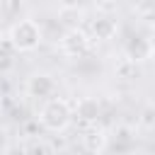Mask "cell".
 Segmentation results:
<instances>
[{
	"mask_svg": "<svg viewBox=\"0 0 155 155\" xmlns=\"http://www.w3.org/2000/svg\"><path fill=\"white\" fill-rule=\"evenodd\" d=\"M75 111L70 109V104L63 99V97H53L48 102L41 104L39 109V124L46 128V131H53V133H61L70 126Z\"/></svg>",
	"mask_w": 155,
	"mask_h": 155,
	"instance_id": "6da1fadb",
	"label": "cell"
},
{
	"mask_svg": "<svg viewBox=\"0 0 155 155\" xmlns=\"http://www.w3.org/2000/svg\"><path fill=\"white\" fill-rule=\"evenodd\" d=\"M7 39H10V44H12V48H15V51L27 53V51L39 48V44H41V39H44V31H41L39 22H34V19L24 17V19H17V22L10 27Z\"/></svg>",
	"mask_w": 155,
	"mask_h": 155,
	"instance_id": "7a4b0ae2",
	"label": "cell"
},
{
	"mask_svg": "<svg viewBox=\"0 0 155 155\" xmlns=\"http://www.w3.org/2000/svg\"><path fill=\"white\" fill-rule=\"evenodd\" d=\"M58 48H61V53L68 56V58H82V56L90 51V36H87V31H82V29H78V27H70V29L61 36Z\"/></svg>",
	"mask_w": 155,
	"mask_h": 155,
	"instance_id": "3957f363",
	"label": "cell"
},
{
	"mask_svg": "<svg viewBox=\"0 0 155 155\" xmlns=\"http://www.w3.org/2000/svg\"><path fill=\"white\" fill-rule=\"evenodd\" d=\"M27 92L31 97H39V99H53V92H56V80L48 75V73H34L29 80H27Z\"/></svg>",
	"mask_w": 155,
	"mask_h": 155,
	"instance_id": "277c9868",
	"label": "cell"
},
{
	"mask_svg": "<svg viewBox=\"0 0 155 155\" xmlns=\"http://www.w3.org/2000/svg\"><path fill=\"white\" fill-rule=\"evenodd\" d=\"M90 31H92L94 39L109 41V39H114V34L119 31V22H116V17H111V15H97V17L92 19V24H90Z\"/></svg>",
	"mask_w": 155,
	"mask_h": 155,
	"instance_id": "5b68a950",
	"label": "cell"
},
{
	"mask_svg": "<svg viewBox=\"0 0 155 155\" xmlns=\"http://www.w3.org/2000/svg\"><path fill=\"white\" fill-rule=\"evenodd\" d=\"M153 46L155 44L148 41L145 36H133V39L126 41V58L133 61V63H140V61L153 56Z\"/></svg>",
	"mask_w": 155,
	"mask_h": 155,
	"instance_id": "8992f818",
	"label": "cell"
},
{
	"mask_svg": "<svg viewBox=\"0 0 155 155\" xmlns=\"http://www.w3.org/2000/svg\"><path fill=\"white\" fill-rule=\"evenodd\" d=\"M99 114H102V107H99V102H97L94 97H82V99L78 102V107H75V116H78L80 121H85V124L97 121Z\"/></svg>",
	"mask_w": 155,
	"mask_h": 155,
	"instance_id": "52a82bcc",
	"label": "cell"
},
{
	"mask_svg": "<svg viewBox=\"0 0 155 155\" xmlns=\"http://www.w3.org/2000/svg\"><path fill=\"white\" fill-rule=\"evenodd\" d=\"M136 63L133 61H128V58H124L119 65H116V75H121V78H126V80H131V78H136Z\"/></svg>",
	"mask_w": 155,
	"mask_h": 155,
	"instance_id": "ba28073f",
	"label": "cell"
},
{
	"mask_svg": "<svg viewBox=\"0 0 155 155\" xmlns=\"http://www.w3.org/2000/svg\"><path fill=\"white\" fill-rule=\"evenodd\" d=\"M136 12H138V15L143 17V19H148V22H155V0L136 5Z\"/></svg>",
	"mask_w": 155,
	"mask_h": 155,
	"instance_id": "9c48e42d",
	"label": "cell"
},
{
	"mask_svg": "<svg viewBox=\"0 0 155 155\" xmlns=\"http://www.w3.org/2000/svg\"><path fill=\"white\" fill-rule=\"evenodd\" d=\"M85 140L90 143V150H99V148L104 145V138H102V133H87V136H85Z\"/></svg>",
	"mask_w": 155,
	"mask_h": 155,
	"instance_id": "30bf717a",
	"label": "cell"
},
{
	"mask_svg": "<svg viewBox=\"0 0 155 155\" xmlns=\"http://www.w3.org/2000/svg\"><path fill=\"white\" fill-rule=\"evenodd\" d=\"M24 155H51V153H48V148H46L44 143H34L31 148L24 150Z\"/></svg>",
	"mask_w": 155,
	"mask_h": 155,
	"instance_id": "8fae6325",
	"label": "cell"
},
{
	"mask_svg": "<svg viewBox=\"0 0 155 155\" xmlns=\"http://www.w3.org/2000/svg\"><path fill=\"white\" fill-rule=\"evenodd\" d=\"M150 58H153V61H155V46H153V56H150Z\"/></svg>",
	"mask_w": 155,
	"mask_h": 155,
	"instance_id": "7c38bea8",
	"label": "cell"
},
{
	"mask_svg": "<svg viewBox=\"0 0 155 155\" xmlns=\"http://www.w3.org/2000/svg\"><path fill=\"white\" fill-rule=\"evenodd\" d=\"M0 116H2V104H0Z\"/></svg>",
	"mask_w": 155,
	"mask_h": 155,
	"instance_id": "4fadbf2b",
	"label": "cell"
},
{
	"mask_svg": "<svg viewBox=\"0 0 155 155\" xmlns=\"http://www.w3.org/2000/svg\"><path fill=\"white\" fill-rule=\"evenodd\" d=\"M0 155H5V153H0Z\"/></svg>",
	"mask_w": 155,
	"mask_h": 155,
	"instance_id": "5bb4252c",
	"label": "cell"
}]
</instances>
